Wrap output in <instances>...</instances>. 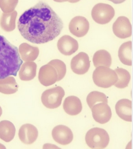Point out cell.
<instances>
[{
	"mask_svg": "<svg viewBox=\"0 0 133 149\" xmlns=\"http://www.w3.org/2000/svg\"><path fill=\"white\" fill-rule=\"evenodd\" d=\"M18 28L26 40L41 44L53 40L59 36L63 23L48 4L40 1L21 15Z\"/></svg>",
	"mask_w": 133,
	"mask_h": 149,
	"instance_id": "6da1fadb",
	"label": "cell"
},
{
	"mask_svg": "<svg viewBox=\"0 0 133 149\" xmlns=\"http://www.w3.org/2000/svg\"><path fill=\"white\" fill-rule=\"evenodd\" d=\"M23 63L17 47L0 36V79L16 76Z\"/></svg>",
	"mask_w": 133,
	"mask_h": 149,
	"instance_id": "7a4b0ae2",
	"label": "cell"
},
{
	"mask_svg": "<svg viewBox=\"0 0 133 149\" xmlns=\"http://www.w3.org/2000/svg\"><path fill=\"white\" fill-rule=\"evenodd\" d=\"M93 79L94 84L103 88H108L117 81L118 76L116 72L109 68L100 66L93 71Z\"/></svg>",
	"mask_w": 133,
	"mask_h": 149,
	"instance_id": "3957f363",
	"label": "cell"
},
{
	"mask_svg": "<svg viewBox=\"0 0 133 149\" xmlns=\"http://www.w3.org/2000/svg\"><path fill=\"white\" fill-rule=\"evenodd\" d=\"M85 139L87 145L90 148L102 149L105 148L108 145L110 137L104 129L95 127L87 132Z\"/></svg>",
	"mask_w": 133,
	"mask_h": 149,
	"instance_id": "277c9868",
	"label": "cell"
},
{
	"mask_svg": "<svg viewBox=\"0 0 133 149\" xmlns=\"http://www.w3.org/2000/svg\"><path fill=\"white\" fill-rule=\"evenodd\" d=\"M65 95L63 88L61 86H57L45 91L41 96V101L43 104L48 109L57 108L61 104Z\"/></svg>",
	"mask_w": 133,
	"mask_h": 149,
	"instance_id": "5b68a950",
	"label": "cell"
},
{
	"mask_svg": "<svg viewBox=\"0 0 133 149\" xmlns=\"http://www.w3.org/2000/svg\"><path fill=\"white\" fill-rule=\"evenodd\" d=\"M113 8L109 4L100 3L93 7L91 15L93 19L97 23L104 24L108 23L115 16Z\"/></svg>",
	"mask_w": 133,
	"mask_h": 149,
	"instance_id": "8992f818",
	"label": "cell"
},
{
	"mask_svg": "<svg viewBox=\"0 0 133 149\" xmlns=\"http://www.w3.org/2000/svg\"><path fill=\"white\" fill-rule=\"evenodd\" d=\"M114 34L121 39H125L132 35V26L129 19L125 16L118 17L113 25Z\"/></svg>",
	"mask_w": 133,
	"mask_h": 149,
	"instance_id": "52a82bcc",
	"label": "cell"
},
{
	"mask_svg": "<svg viewBox=\"0 0 133 149\" xmlns=\"http://www.w3.org/2000/svg\"><path fill=\"white\" fill-rule=\"evenodd\" d=\"M71 67L73 72L78 74H83L88 72L90 67V62L88 54L81 52L72 58Z\"/></svg>",
	"mask_w": 133,
	"mask_h": 149,
	"instance_id": "ba28073f",
	"label": "cell"
},
{
	"mask_svg": "<svg viewBox=\"0 0 133 149\" xmlns=\"http://www.w3.org/2000/svg\"><path fill=\"white\" fill-rule=\"evenodd\" d=\"M93 119L97 123L105 124L110 120L112 113L110 107L105 102L98 103L91 109Z\"/></svg>",
	"mask_w": 133,
	"mask_h": 149,
	"instance_id": "9c48e42d",
	"label": "cell"
},
{
	"mask_svg": "<svg viewBox=\"0 0 133 149\" xmlns=\"http://www.w3.org/2000/svg\"><path fill=\"white\" fill-rule=\"evenodd\" d=\"M89 24L86 18L82 16H77L71 21L69 29L71 33L78 37L84 36L88 33Z\"/></svg>",
	"mask_w": 133,
	"mask_h": 149,
	"instance_id": "30bf717a",
	"label": "cell"
},
{
	"mask_svg": "<svg viewBox=\"0 0 133 149\" xmlns=\"http://www.w3.org/2000/svg\"><path fill=\"white\" fill-rule=\"evenodd\" d=\"M52 134L54 140L62 145H67L73 140V134L71 130L65 125L56 126L53 129Z\"/></svg>",
	"mask_w": 133,
	"mask_h": 149,
	"instance_id": "8fae6325",
	"label": "cell"
},
{
	"mask_svg": "<svg viewBox=\"0 0 133 149\" xmlns=\"http://www.w3.org/2000/svg\"><path fill=\"white\" fill-rule=\"evenodd\" d=\"M38 136V132L37 128L30 124L23 125L18 132V136L23 143L32 144L36 141Z\"/></svg>",
	"mask_w": 133,
	"mask_h": 149,
	"instance_id": "7c38bea8",
	"label": "cell"
},
{
	"mask_svg": "<svg viewBox=\"0 0 133 149\" xmlns=\"http://www.w3.org/2000/svg\"><path fill=\"white\" fill-rule=\"evenodd\" d=\"M57 46L60 52L66 56L73 54L79 49L77 41L69 36H64L60 38Z\"/></svg>",
	"mask_w": 133,
	"mask_h": 149,
	"instance_id": "4fadbf2b",
	"label": "cell"
},
{
	"mask_svg": "<svg viewBox=\"0 0 133 149\" xmlns=\"http://www.w3.org/2000/svg\"><path fill=\"white\" fill-rule=\"evenodd\" d=\"M116 113L120 118L127 122H132V101L128 99H122L115 105Z\"/></svg>",
	"mask_w": 133,
	"mask_h": 149,
	"instance_id": "5bb4252c",
	"label": "cell"
},
{
	"mask_svg": "<svg viewBox=\"0 0 133 149\" xmlns=\"http://www.w3.org/2000/svg\"><path fill=\"white\" fill-rule=\"evenodd\" d=\"M63 109L65 112L71 116L79 114L82 109V105L80 99L75 96H68L63 103Z\"/></svg>",
	"mask_w": 133,
	"mask_h": 149,
	"instance_id": "9a60e30c",
	"label": "cell"
},
{
	"mask_svg": "<svg viewBox=\"0 0 133 149\" xmlns=\"http://www.w3.org/2000/svg\"><path fill=\"white\" fill-rule=\"evenodd\" d=\"M93 60L96 68L100 66L109 68L112 64L111 55L105 49L97 51L93 55Z\"/></svg>",
	"mask_w": 133,
	"mask_h": 149,
	"instance_id": "2e32d148",
	"label": "cell"
},
{
	"mask_svg": "<svg viewBox=\"0 0 133 149\" xmlns=\"http://www.w3.org/2000/svg\"><path fill=\"white\" fill-rule=\"evenodd\" d=\"M0 124V136L6 142L13 140L15 136L16 129L13 123L8 121H4Z\"/></svg>",
	"mask_w": 133,
	"mask_h": 149,
	"instance_id": "e0dca14e",
	"label": "cell"
},
{
	"mask_svg": "<svg viewBox=\"0 0 133 149\" xmlns=\"http://www.w3.org/2000/svg\"><path fill=\"white\" fill-rule=\"evenodd\" d=\"M132 42L129 41L122 43L118 50V56L120 61L124 65L131 66Z\"/></svg>",
	"mask_w": 133,
	"mask_h": 149,
	"instance_id": "ac0fdd59",
	"label": "cell"
},
{
	"mask_svg": "<svg viewBox=\"0 0 133 149\" xmlns=\"http://www.w3.org/2000/svg\"><path fill=\"white\" fill-rule=\"evenodd\" d=\"M18 85L13 77L0 79V92L4 94H14L18 91Z\"/></svg>",
	"mask_w": 133,
	"mask_h": 149,
	"instance_id": "d6986e66",
	"label": "cell"
},
{
	"mask_svg": "<svg viewBox=\"0 0 133 149\" xmlns=\"http://www.w3.org/2000/svg\"><path fill=\"white\" fill-rule=\"evenodd\" d=\"M115 71L117 74L118 79L114 86L119 88H124L127 87L131 79L129 72L122 68L116 69Z\"/></svg>",
	"mask_w": 133,
	"mask_h": 149,
	"instance_id": "ffe728a7",
	"label": "cell"
},
{
	"mask_svg": "<svg viewBox=\"0 0 133 149\" xmlns=\"http://www.w3.org/2000/svg\"><path fill=\"white\" fill-rule=\"evenodd\" d=\"M86 101L89 108L91 109L97 103L103 102L108 103V99L106 95L103 93L94 91L88 95Z\"/></svg>",
	"mask_w": 133,
	"mask_h": 149,
	"instance_id": "44dd1931",
	"label": "cell"
},
{
	"mask_svg": "<svg viewBox=\"0 0 133 149\" xmlns=\"http://www.w3.org/2000/svg\"><path fill=\"white\" fill-rule=\"evenodd\" d=\"M36 75V72L33 68L25 67L20 72V79L24 81H29L33 79Z\"/></svg>",
	"mask_w": 133,
	"mask_h": 149,
	"instance_id": "7402d4cb",
	"label": "cell"
},
{
	"mask_svg": "<svg viewBox=\"0 0 133 149\" xmlns=\"http://www.w3.org/2000/svg\"><path fill=\"white\" fill-rule=\"evenodd\" d=\"M54 62L57 69V81H59L63 79L65 75L66 72V66L63 62L60 60H55Z\"/></svg>",
	"mask_w": 133,
	"mask_h": 149,
	"instance_id": "603a6c76",
	"label": "cell"
}]
</instances>
